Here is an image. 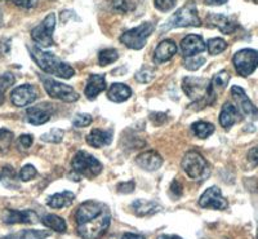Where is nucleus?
<instances>
[{"instance_id": "15", "label": "nucleus", "mask_w": 258, "mask_h": 239, "mask_svg": "<svg viewBox=\"0 0 258 239\" xmlns=\"http://www.w3.org/2000/svg\"><path fill=\"white\" fill-rule=\"evenodd\" d=\"M39 217L34 211H17V210H6L3 213V222L7 225L16 224H36Z\"/></svg>"}, {"instance_id": "11", "label": "nucleus", "mask_w": 258, "mask_h": 239, "mask_svg": "<svg viewBox=\"0 0 258 239\" xmlns=\"http://www.w3.org/2000/svg\"><path fill=\"white\" fill-rule=\"evenodd\" d=\"M208 86V80L203 79V78L187 77L183 78V80H182V89L186 93V96L190 100H192L194 102L202 101L203 98L206 97Z\"/></svg>"}, {"instance_id": "20", "label": "nucleus", "mask_w": 258, "mask_h": 239, "mask_svg": "<svg viewBox=\"0 0 258 239\" xmlns=\"http://www.w3.org/2000/svg\"><path fill=\"white\" fill-rule=\"evenodd\" d=\"M177 53V45L173 40L170 39H165V40L160 41L158 47L155 48L154 52V59L156 64H163V62L169 61L174 54Z\"/></svg>"}, {"instance_id": "7", "label": "nucleus", "mask_w": 258, "mask_h": 239, "mask_svg": "<svg viewBox=\"0 0 258 239\" xmlns=\"http://www.w3.org/2000/svg\"><path fill=\"white\" fill-rule=\"evenodd\" d=\"M43 86H44L45 92H47L49 97L56 98V100H61L63 102H77L79 100V93H78L73 87L64 84V83L57 82V80L52 79V78L43 77L41 78Z\"/></svg>"}, {"instance_id": "1", "label": "nucleus", "mask_w": 258, "mask_h": 239, "mask_svg": "<svg viewBox=\"0 0 258 239\" xmlns=\"http://www.w3.org/2000/svg\"><path fill=\"white\" fill-rule=\"evenodd\" d=\"M77 233L83 239H100L111 222V213L105 203L87 201L75 211Z\"/></svg>"}, {"instance_id": "12", "label": "nucleus", "mask_w": 258, "mask_h": 239, "mask_svg": "<svg viewBox=\"0 0 258 239\" xmlns=\"http://www.w3.org/2000/svg\"><path fill=\"white\" fill-rule=\"evenodd\" d=\"M39 93L35 86L32 84H22V86L17 87L11 93V101L15 106L24 107L32 103L38 98Z\"/></svg>"}, {"instance_id": "39", "label": "nucleus", "mask_w": 258, "mask_h": 239, "mask_svg": "<svg viewBox=\"0 0 258 239\" xmlns=\"http://www.w3.org/2000/svg\"><path fill=\"white\" fill-rule=\"evenodd\" d=\"M15 82H16L15 77H13L11 73H6V74H3L2 77H0V89L4 92L7 88L12 87L13 84H15Z\"/></svg>"}, {"instance_id": "6", "label": "nucleus", "mask_w": 258, "mask_h": 239, "mask_svg": "<svg viewBox=\"0 0 258 239\" xmlns=\"http://www.w3.org/2000/svg\"><path fill=\"white\" fill-rule=\"evenodd\" d=\"M153 22H144L131 30H126L120 36V41L126 48L133 50H140L145 47L147 39L154 33Z\"/></svg>"}, {"instance_id": "45", "label": "nucleus", "mask_w": 258, "mask_h": 239, "mask_svg": "<svg viewBox=\"0 0 258 239\" xmlns=\"http://www.w3.org/2000/svg\"><path fill=\"white\" fill-rule=\"evenodd\" d=\"M121 239H146L144 235L141 234H133V233H125Z\"/></svg>"}, {"instance_id": "27", "label": "nucleus", "mask_w": 258, "mask_h": 239, "mask_svg": "<svg viewBox=\"0 0 258 239\" xmlns=\"http://www.w3.org/2000/svg\"><path fill=\"white\" fill-rule=\"evenodd\" d=\"M191 132L202 140L208 139L214 132V126L212 123H208V122H195V123L191 124Z\"/></svg>"}, {"instance_id": "31", "label": "nucleus", "mask_w": 258, "mask_h": 239, "mask_svg": "<svg viewBox=\"0 0 258 239\" xmlns=\"http://www.w3.org/2000/svg\"><path fill=\"white\" fill-rule=\"evenodd\" d=\"M63 136H64L63 131L59 130V128H53V130H50L49 132L44 133V135H43L40 139H41V141H44V142L59 144V142L62 141V139H63Z\"/></svg>"}, {"instance_id": "23", "label": "nucleus", "mask_w": 258, "mask_h": 239, "mask_svg": "<svg viewBox=\"0 0 258 239\" xmlns=\"http://www.w3.org/2000/svg\"><path fill=\"white\" fill-rule=\"evenodd\" d=\"M132 96V89L131 87L124 84V83H114L107 91V97L112 102H124Z\"/></svg>"}, {"instance_id": "38", "label": "nucleus", "mask_w": 258, "mask_h": 239, "mask_svg": "<svg viewBox=\"0 0 258 239\" xmlns=\"http://www.w3.org/2000/svg\"><path fill=\"white\" fill-rule=\"evenodd\" d=\"M177 0H154L156 9H159L160 12H169L176 6Z\"/></svg>"}, {"instance_id": "36", "label": "nucleus", "mask_w": 258, "mask_h": 239, "mask_svg": "<svg viewBox=\"0 0 258 239\" xmlns=\"http://www.w3.org/2000/svg\"><path fill=\"white\" fill-rule=\"evenodd\" d=\"M36 174H38V172H36L35 167L31 164H26L21 168L20 174H18V176H20L21 181H30L34 177H36Z\"/></svg>"}, {"instance_id": "43", "label": "nucleus", "mask_w": 258, "mask_h": 239, "mask_svg": "<svg viewBox=\"0 0 258 239\" xmlns=\"http://www.w3.org/2000/svg\"><path fill=\"white\" fill-rule=\"evenodd\" d=\"M133 190H135V183L133 181L121 183L117 186V192L121 193V194H129V193H133Z\"/></svg>"}, {"instance_id": "24", "label": "nucleus", "mask_w": 258, "mask_h": 239, "mask_svg": "<svg viewBox=\"0 0 258 239\" xmlns=\"http://www.w3.org/2000/svg\"><path fill=\"white\" fill-rule=\"evenodd\" d=\"M133 212L137 216H150L155 215V213L160 212L163 210V207L160 204L155 203L151 201H145V199H137L132 203Z\"/></svg>"}, {"instance_id": "47", "label": "nucleus", "mask_w": 258, "mask_h": 239, "mask_svg": "<svg viewBox=\"0 0 258 239\" xmlns=\"http://www.w3.org/2000/svg\"><path fill=\"white\" fill-rule=\"evenodd\" d=\"M158 239H183V238H181V236L178 235H165V234H163V235H159Z\"/></svg>"}, {"instance_id": "10", "label": "nucleus", "mask_w": 258, "mask_h": 239, "mask_svg": "<svg viewBox=\"0 0 258 239\" xmlns=\"http://www.w3.org/2000/svg\"><path fill=\"white\" fill-rule=\"evenodd\" d=\"M199 206L206 210L223 211L229 207V203L218 186H211L199 198Z\"/></svg>"}, {"instance_id": "25", "label": "nucleus", "mask_w": 258, "mask_h": 239, "mask_svg": "<svg viewBox=\"0 0 258 239\" xmlns=\"http://www.w3.org/2000/svg\"><path fill=\"white\" fill-rule=\"evenodd\" d=\"M75 199V194L73 192H61L56 193V194L49 195L47 198V204L50 208H54V210H61L63 207H68L73 203V201Z\"/></svg>"}, {"instance_id": "16", "label": "nucleus", "mask_w": 258, "mask_h": 239, "mask_svg": "<svg viewBox=\"0 0 258 239\" xmlns=\"http://www.w3.org/2000/svg\"><path fill=\"white\" fill-rule=\"evenodd\" d=\"M179 49H181V53L183 54V57L197 56V54L206 50V43H204L202 36L191 34V35H187L182 39Z\"/></svg>"}, {"instance_id": "4", "label": "nucleus", "mask_w": 258, "mask_h": 239, "mask_svg": "<svg viewBox=\"0 0 258 239\" xmlns=\"http://www.w3.org/2000/svg\"><path fill=\"white\" fill-rule=\"evenodd\" d=\"M181 164L186 174L192 180L202 181L208 177L209 173H211V168H209V164L206 158L195 150L187 151L182 159Z\"/></svg>"}, {"instance_id": "26", "label": "nucleus", "mask_w": 258, "mask_h": 239, "mask_svg": "<svg viewBox=\"0 0 258 239\" xmlns=\"http://www.w3.org/2000/svg\"><path fill=\"white\" fill-rule=\"evenodd\" d=\"M40 221L44 226H47L48 229H50V230L56 231V233L63 234L66 233V230H68L66 221L57 215H50V213H48V215H44L43 217H41Z\"/></svg>"}, {"instance_id": "44", "label": "nucleus", "mask_w": 258, "mask_h": 239, "mask_svg": "<svg viewBox=\"0 0 258 239\" xmlns=\"http://www.w3.org/2000/svg\"><path fill=\"white\" fill-rule=\"evenodd\" d=\"M248 160H249V162L252 163L254 167H257L258 165V146L257 148H253L252 150L249 151V154H248Z\"/></svg>"}, {"instance_id": "30", "label": "nucleus", "mask_w": 258, "mask_h": 239, "mask_svg": "<svg viewBox=\"0 0 258 239\" xmlns=\"http://www.w3.org/2000/svg\"><path fill=\"white\" fill-rule=\"evenodd\" d=\"M119 58V53H117L116 49H112V48H109V49H103L98 53V64L101 66H107L112 62H115Z\"/></svg>"}, {"instance_id": "29", "label": "nucleus", "mask_w": 258, "mask_h": 239, "mask_svg": "<svg viewBox=\"0 0 258 239\" xmlns=\"http://www.w3.org/2000/svg\"><path fill=\"white\" fill-rule=\"evenodd\" d=\"M226 48H227V43L221 38H213L207 41V50L211 56H217L222 53Z\"/></svg>"}, {"instance_id": "35", "label": "nucleus", "mask_w": 258, "mask_h": 239, "mask_svg": "<svg viewBox=\"0 0 258 239\" xmlns=\"http://www.w3.org/2000/svg\"><path fill=\"white\" fill-rule=\"evenodd\" d=\"M136 80L140 83H149L154 79L155 77V73H154L151 69L149 68H142L136 73Z\"/></svg>"}, {"instance_id": "3", "label": "nucleus", "mask_w": 258, "mask_h": 239, "mask_svg": "<svg viewBox=\"0 0 258 239\" xmlns=\"http://www.w3.org/2000/svg\"><path fill=\"white\" fill-rule=\"evenodd\" d=\"M202 21L199 18V13L195 4L188 3L185 7H182L174 13L169 20L161 26V33H165L168 30L174 27H199Z\"/></svg>"}, {"instance_id": "37", "label": "nucleus", "mask_w": 258, "mask_h": 239, "mask_svg": "<svg viewBox=\"0 0 258 239\" xmlns=\"http://www.w3.org/2000/svg\"><path fill=\"white\" fill-rule=\"evenodd\" d=\"M93 122V118L89 114H78L75 118L73 119V124L75 127H87Z\"/></svg>"}, {"instance_id": "18", "label": "nucleus", "mask_w": 258, "mask_h": 239, "mask_svg": "<svg viewBox=\"0 0 258 239\" xmlns=\"http://www.w3.org/2000/svg\"><path fill=\"white\" fill-rule=\"evenodd\" d=\"M208 24L213 27H217L221 33L223 34H232L234 31L239 29L238 22L234 18L229 17L225 15H216V13H211L208 15Z\"/></svg>"}, {"instance_id": "48", "label": "nucleus", "mask_w": 258, "mask_h": 239, "mask_svg": "<svg viewBox=\"0 0 258 239\" xmlns=\"http://www.w3.org/2000/svg\"><path fill=\"white\" fill-rule=\"evenodd\" d=\"M3 101H4V92L0 89V105L3 103Z\"/></svg>"}, {"instance_id": "49", "label": "nucleus", "mask_w": 258, "mask_h": 239, "mask_svg": "<svg viewBox=\"0 0 258 239\" xmlns=\"http://www.w3.org/2000/svg\"><path fill=\"white\" fill-rule=\"evenodd\" d=\"M3 22V15H2V11H0V25Z\"/></svg>"}, {"instance_id": "46", "label": "nucleus", "mask_w": 258, "mask_h": 239, "mask_svg": "<svg viewBox=\"0 0 258 239\" xmlns=\"http://www.w3.org/2000/svg\"><path fill=\"white\" fill-rule=\"evenodd\" d=\"M206 2V4H208V6H222V4H225L227 0H204Z\"/></svg>"}, {"instance_id": "21", "label": "nucleus", "mask_w": 258, "mask_h": 239, "mask_svg": "<svg viewBox=\"0 0 258 239\" xmlns=\"http://www.w3.org/2000/svg\"><path fill=\"white\" fill-rule=\"evenodd\" d=\"M241 114L239 109L231 102H226L222 106L220 114V124L225 130H229L238 121H240Z\"/></svg>"}, {"instance_id": "34", "label": "nucleus", "mask_w": 258, "mask_h": 239, "mask_svg": "<svg viewBox=\"0 0 258 239\" xmlns=\"http://www.w3.org/2000/svg\"><path fill=\"white\" fill-rule=\"evenodd\" d=\"M13 141V133L11 131L2 128L0 130V151H6Z\"/></svg>"}, {"instance_id": "50", "label": "nucleus", "mask_w": 258, "mask_h": 239, "mask_svg": "<svg viewBox=\"0 0 258 239\" xmlns=\"http://www.w3.org/2000/svg\"><path fill=\"white\" fill-rule=\"evenodd\" d=\"M257 239H258V230H257Z\"/></svg>"}, {"instance_id": "8", "label": "nucleus", "mask_w": 258, "mask_h": 239, "mask_svg": "<svg viewBox=\"0 0 258 239\" xmlns=\"http://www.w3.org/2000/svg\"><path fill=\"white\" fill-rule=\"evenodd\" d=\"M56 27V15L50 13L36 27H34L31 31L32 40L35 41L36 45L40 48L52 47L54 44L53 40V33Z\"/></svg>"}, {"instance_id": "19", "label": "nucleus", "mask_w": 258, "mask_h": 239, "mask_svg": "<svg viewBox=\"0 0 258 239\" xmlns=\"http://www.w3.org/2000/svg\"><path fill=\"white\" fill-rule=\"evenodd\" d=\"M106 89V79L103 75L100 74H92L87 79V86H85L84 93L85 97L88 100H94L96 97L102 93Z\"/></svg>"}, {"instance_id": "33", "label": "nucleus", "mask_w": 258, "mask_h": 239, "mask_svg": "<svg viewBox=\"0 0 258 239\" xmlns=\"http://www.w3.org/2000/svg\"><path fill=\"white\" fill-rule=\"evenodd\" d=\"M112 8L120 13H128L135 8L132 0H112Z\"/></svg>"}, {"instance_id": "13", "label": "nucleus", "mask_w": 258, "mask_h": 239, "mask_svg": "<svg viewBox=\"0 0 258 239\" xmlns=\"http://www.w3.org/2000/svg\"><path fill=\"white\" fill-rule=\"evenodd\" d=\"M53 112H54V107L50 103H39L36 106L29 107L26 110V119L29 123L34 124V126H40L47 122L50 121Z\"/></svg>"}, {"instance_id": "14", "label": "nucleus", "mask_w": 258, "mask_h": 239, "mask_svg": "<svg viewBox=\"0 0 258 239\" xmlns=\"http://www.w3.org/2000/svg\"><path fill=\"white\" fill-rule=\"evenodd\" d=\"M231 96L234 97V100L238 103L239 109L241 111V115L248 116V118L257 119L258 118V110L257 107L252 103V101L249 100V97L246 96V93L244 92V89L241 87L234 86L231 88Z\"/></svg>"}, {"instance_id": "17", "label": "nucleus", "mask_w": 258, "mask_h": 239, "mask_svg": "<svg viewBox=\"0 0 258 239\" xmlns=\"http://www.w3.org/2000/svg\"><path fill=\"white\" fill-rule=\"evenodd\" d=\"M136 164L140 167V168L145 169L147 172H154L158 171L159 168L163 164V158H161L160 154L155 150H149L144 151L136 158Z\"/></svg>"}, {"instance_id": "2", "label": "nucleus", "mask_w": 258, "mask_h": 239, "mask_svg": "<svg viewBox=\"0 0 258 239\" xmlns=\"http://www.w3.org/2000/svg\"><path fill=\"white\" fill-rule=\"evenodd\" d=\"M29 52L36 65L47 74L63 78V79H69L75 75V70L69 64L59 59L50 52H45L39 47L29 48Z\"/></svg>"}, {"instance_id": "42", "label": "nucleus", "mask_w": 258, "mask_h": 239, "mask_svg": "<svg viewBox=\"0 0 258 239\" xmlns=\"http://www.w3.org/2000/svg\"><path fill=\"white\" fill-rule=\"evenodd\" d=\"M32 141H34V139H32L31 135H22V136L18 137V146L21 149H29L32 145Z\"/></svg>"}, {"instance_id": "32", "label": "nucleus", "mask_w": 258, "mask_h": 239, "mask_svg": "<svg viewBox=\"0 0 258 239\" xmlns=\"http://www.w3.org/2000/svg\"><path fill=\"white\" fill-rule=\"evenodd\" d=\"M206 64V58L198 56H191V57H185V61H183V65L187 70L195 71L199 68H202L203 65Z\"/></svg>"}, {"instance_id": "28", "label": "nucleus", "mask_w": 258, "mask_h": 239, "mask_svg": "<svg viewBox=\"0 0 258 239\" xmlns=\"http://www.w3.org/2000/svg\"><path fill=\"white\" fill-rule=\"evenodd\" d=\"M50 235L49 231L45 230H34V229H27V230H21L12 235L4 236L2 239H45Z\"/></svg>"}, {"instance_id": "22", "label": "nucleus", "mask_w": 258, "mask_h": 239, "mask_svg": "<svg viewBox=\"0 0 258 239\" xmlns=\"http://www.w3.org/2000/svg\"><path fill=\"white\" fill-rule=\"evenodd\" d=\"M88 145L92 148L100 149L103 146L111 144L112 141V132L111 131H103V130H92L91 132L85 137Z\"/></svg>"}, {"instance_id": "41", "label": "nucleus", "mask_w": 258, "mask_h": 239, "mask_svg": "<svg viewBox=\"0 0 258 239\" xmlns=\"http://www.w3.org/2000/svg\"><path fill=\"white\" fill-rule=\"evenodd\" d=\"M170 194L173 195L174 198H179L182 195V193H183V186H182V184L179 183V181L174 180L173 183L170 184V189H169Z\"/></svg>"}, {"instance_id": "5", "label": "nucleus", "mask_w": 258, "mask_h": 239, "mask_svg": "<svg viewBox=\"0 0 258 239\" xmlns=\"http://www.w3.org/2000/svg\"><path fill=\"white\" fill-rule=\"evenodd\" d=\"M71 167H73L74 173L88 178H93L98 176L103 168L100 160L83 150H79L74 155L73 160H71Z\"/></svg>"}, {"instance_id": "9", "label": "nucleus", "mask_w": 258, "mask_h": 239, "mask_svg": "<svg viewBox=\"0 0 258 239\" xmlns=\"http://www.w3.org/2000/svg\"><path fill=\"white\" fill-rule=\"evenodd\" d=\"M234 66L241 77H249L258 68V50L241 49L234 54Z\"/></svg>"}, {"instance_id": "40", "label": "nucleus", "mask_w": 258, "mask_h": 239, "mask_svg": "<svg viewBox=\"0 0 258 239\" xmlns=\"http://www.w3.org/2000/svg\"><path fill=\"white\" fill-rule=\"evenodd\" d=\"M7 2H11V3L16 4L17 7H21V8L30 9L35 8L39 0H7Z\"/></svg>"}]
</instances>
